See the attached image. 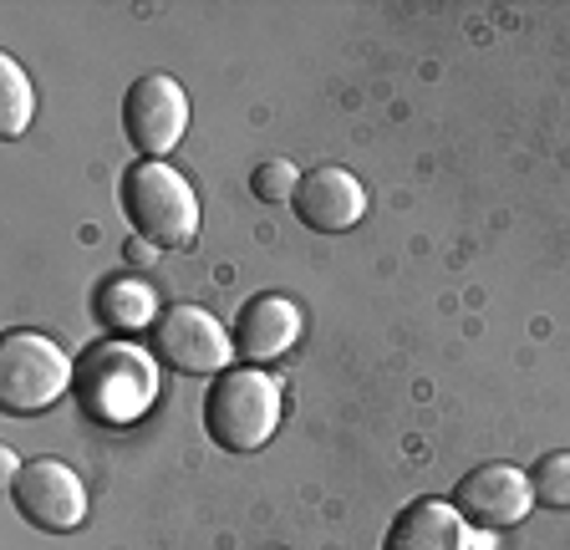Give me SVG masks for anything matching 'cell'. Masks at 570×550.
I'll return each instance as SVG.
<instances>
[{"label":"cell","mask_w":570,"mask_h":550,"mask_svg":"<svg viewBox=\"0 0 570 550\" xmlns=\"http://www.w3.org/2000/svg\"><path fill=\"white\" fill-rule=\"evenodd\" d=\"M77 403L87 419H97L102 429H128L138 423L158 397V367L142 347L128 342H102L77 362V383H71Z\"/></svg>","instance_id":"1"},{"label":"cell","mask_w":570,"mask_h":550,"mask_svg":"<svg viewBox=\"0 0 570 550\" xmlns=\"http://www.w3.org/2000/svg\"><path fill=\"white\" fill-rule=\"evenodd\" d=\"M122 215L132 235L158 251H189L199 239V199L189 179L174 174L164 158H142L122 174Z\"/></svg>","instance_id":"2"},{"label":"cell","mask_w":570,"mask_h":550,"mask_svg":"<svg viewBox=\"0 0 570 550\" xmlns=\"http://www.w3.org/2000/svg\"><path fill=\"white\" fill-rule=\"evenodd\" d=\"M281 407L285 393L271 372L261 367H229L214 377L209 397H204V423H209V439L229 454H255L275 439L281 429Z\"/></svg>","instance_id":"3"},{"label":"cell","mask_w":570,"mask_h":550,"mask_svg":"<svg viewBox=\"0 0 570 550\" xmlns=\"http://www.w3.org/2000/svg\"><path fill=\"white\" fill-rule=\"evenodd\" d=\"M77 383V367L67 362V352L51 336L36 332H11L0 347V403L16 419L47 413L61 403V393Z\"/></svg>","instance_id":"4"},{"label":"cell","mask_w":570,"mask_h":550,"mask_svg":"<svg viewBox=\"0 0 570 550\" xmlns=\"http://www.w3.org/2000/svg\"><path fill=\"white\" fill-rule=\"evenodd\" d=\"M11 504L26 526L67 536L87 520V484L61 459H36V464H21V474L11 479Z\"/></svg>","instance_id":"5"},{"label":"cell","mask_w":570,"mask_h":550,"mask_svg":"<svg viewBox=\"0 0 570 550\" xmlns=\"http://www.w3.org/2000/svg\"><path fill=\"white\" fill-rule=\"evenodd\" d=\"M122 128H128V144L148 158H164L184 144L189 132V97L174 77L148 72L128 87L122 97Z\"/></svg>","instance_id":"6"},{"label":"cell","mask_w":570,"mask_h":550,"mask_svg":"<svg viewBox=\"0 0 570 550\" xmlns=\"http://www.w3.org/2000/svg\"><path fill=\"white\" fill-rule=\"evenodd\" d=\"M154 347L168 357V367L189 372V377H209V372L219 377L239 357L219 316L204 312V306H168L154 322Z\"/></svg>","instance_id":"7"},{"label":"cell","mask_w":570,"mask_h":550,"mask_svg":"<svg viewBox=\"0 0 570 550\" xmlns=\"http://www.w3.org/2000/svg\"><path fill=\"white\" fill-rule=\"evenodd\" d=\"M453 510L474 530H510L534 510L530 474L514 464H479L459 479L453 490Z\"/></svg>","instance_id":"8"},{"label":"cell","mask_w":570,"mask_h":550,"mask_svg":"<svg viewBox=\"0 0 570 550\" xmlns=\"http://www.w3.org/2000/svg\"><path fill=\"white\" fill-rule=\"evenodd\" d=\"M382 550H494V530H474L453 500H413L397 510Z\"/></svg>","instance_id":"9"},{"label":"cell","mask_w":570,"mask_h":550,"mask_svg":"<svg viewBox=\"0 0 570 550\" xmlns=\"http://www.w3.org/2000/svg\"><path fill=\"white\" fill-rule=\"evenodd\" d=\"M291 204H296V215L306 229H316V235H342V229L362 225V215H367V189H362V179L346 174V168L321 164V168H311V174H301V189Z\"/></svg>","instance_id":"10"},{"label":"cell","mask_w":570,"mask_h":550,"mask_svg":"<svg viewBox=\"0 0 570 550\" xmlns=\"http://www.w3.org/2000/svg\"><path fill=\"white\" fill-rule=\"evenodd\" d=\"M301 342V306L291 296H255L235 316V352L245 362H275Z\"/></svg>","instance_id":"11"},{"label":"cell","mask_w":570,"mask_h":550,"mask_svg":"<svg viewBox=\"0 0 570 550\" xmlns=\"http://www.w3.org/2000/svg\"><path fill=\"white\" fill-rule=\"evenodd\" d=\"M97 306H102V322L112 332H142V326H154L164 316V312H154V291L142 286V281H128V275L107 281Z\"/></svg>","instance_id":"12"},{"label":"cell","mask_w":570,"mask_h":550,"mask_svg":"<svg viewBox=\"0 0 570 550\" xmlns=\"http://www.w3.org/2000/svg\"><path fill=\"white\" fill-rule=\"evenodd\" d=\"M31 112H36V92H31L26 67L16 57H0V132L21 138L31 128Z\"/></svg>","instance_id":"13"},{"label":"cell","mask_w":570,"mask_h":550,"mask_svg":"<svg viewBox=\"0 0 570 550\" xmlns=\"http://www.w3.org/2000/svg\"><path fill=\"white\" fill-rule=\"evenodd\" d=\"M530 490H534V504H546V510H570V454L540 459L530 474Z\"/></svg>","instance_id":"14"},{"label":"cell","mask_w":570,"mask_h":550,"mask_svg":"<svg viewBox=\"0 0 570 550\" xmlns=\"http://www.w3.org/2000/svg\"><path fill=\"white\" fill-rule=\"evenodd\" d=\"M249 189H255V199H265V204H291V199H296V189H301V174H296V164L271 158V164L255 168Z\"/></svg>","instance_id":"15"},{"label":"cell","mask_w":570,"mask_h":550,"mask_svg":"<svg viewBox=\"0 0 570 550\" xmlns=\"http://www.w3.org/2000/svg\"><path fill=\"white\" fill-rule=\"evenodd\" d=\"M154 251H158V245H148V239H132V245H128V261L132 265H148V261H154Z\"/></svg>","instance_id":"16"},{"label":"cell","mask_w":570,"mask_h":550,"mask_svg":"<svg viewBox=\"0 0 570 550\" xmlns=\"http://www.w3.org/2000/svg\"><path fill=\"white\" fill-rule=\"evenodd\" d=\"M271 550H275V546H271Z\"/></svg>","instance_id":"17"}]
</instances>
